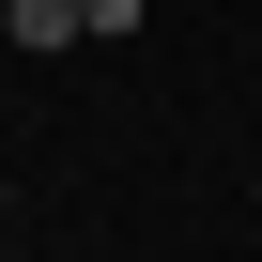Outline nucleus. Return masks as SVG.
Listing matches in <instances>:
<instances>
[{
    "instance_id": "nucleus-1",
    "label": "nucleus",
    "mask_w": 262,
    "mask_h": 262,
    "mask_svg": "<svg viewBox=\"0 0 262 262\" xmlns=\"http://www.w3.org/2000/svg\"><path fill=\"white\" fill-rule=\"evenodd\" d=\"M0 31L16 47H77V0H0Z\"/></svg>"
}]
</instances>
